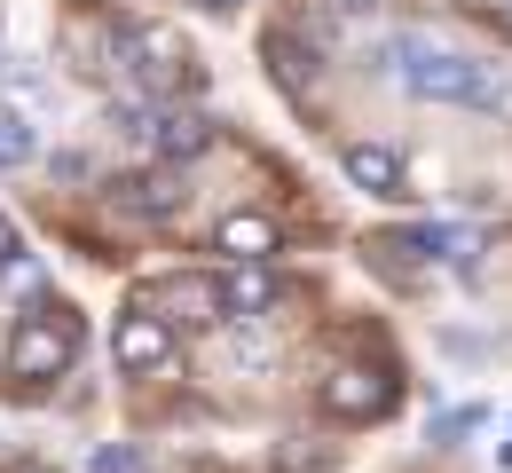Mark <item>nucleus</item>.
I'll list each match as a JSON object with an SVG mask.
<instances>
[{
    "label": "nucleus",
    "mask_w": 512,
    "mask_h": 473,
    "mask_svg": "<svg viewBox=\"0 0 512 473\" xmlns=\"http://www.w3.org/2000/svg\"><path fill=\"white\" fill-rule=\"evenodd\" d=\"M32 158H40V127L16 103H0V166H32Z\"/></svg>",
    "instance_id": "nucleus-11"
},
{
    "label": "nucleus",
    "mask_w": 512,
    "mask_h": 473,
    "mask_svg": "<svg viewBox=\"0 0 512 473\" xmlns=\"http://www.w3.org/2000/svg\"><path fill=\"white\" fill-rule=\"evenodd\" d=\"M213 253L268 261V253H276V221H268V213H221V221H213Z\"/></svg>",
    "instance_id": "nucleus-9"
},
{
    "label": "nucleus",
    "mask_w": 512,
    "mask_h": 473,
    "mask_svg": "<svg viewBox=\"0 0 512 473\" xmlns=\"http://www.w3.org/2000/svg\"><path fill=\"white\" fill-rule=\"evenodd\" d=\"M331 8H339V16H371L379 0H331Z\"/></svg>",
    "instance_id": "nucleus-15"
},
{
    "label": "nucleus",
    "mask_w": 512,
    "mask_h": 473,
    "mask_svg": "<svg viewBox=\"0 0 512 473\" xmlns=\"http://www.w3.org/2000/svg\"><path fill=\"white\" fill-rule=\"evenodd\" d=\"M95 473H142V450H134V442H103V450H95Z\"/></svg>",
    "instance_id": "nucleus-13"
},
{
    "label": "nucleus",
    "mask_w": 512,
    "mask_h": 473,
    "mask_svg": "<svg viewBox=\"0 0 512 473\" xmlns=\"http://www.w3.org/2000/svg\"><path fill=\"white\" fill-rule=\"evenodd\" d=\"M150 308L166 324H221V284L213 276H166V284H150Z\"/></svg>",
    "instance_id": "nucleus-5"
},
{
    "label": "nucleus",
    "mask_w": 512,
    "mask_h": 473,
    "mask_svg": "<svg viewBox=\"0 0 512 473\" xmlns=\"http://www.w3.org/2000/svg\"><path fill=\"white\" fill-rule=\"evenodd\" d=\"M260 308H276V276L268 261H237L221 276V316H260Z\"/></svg>",
    "instance_id": "nucleus-10"
},
{
    "label": "nucleus",
    "mask_w": 512,
    "mask_h": 473,
    "mask_svg": "<svg viewBox=\"0 0 512 473\" xmlns=\"http://www.w3.org/2000/svg\"><path fill=\"white\" fill-rule=\"evenodd\" d=\"M323 410H331V418H379L386 379L379 371H331V379H323Z\"/></svg>",
    "instance_id": "nucleus-8"
},
{
    "label": "nucleus",
    "mask_w": 512,
    "mask_h": 473,
    "mask_svg": "<svg viewBox=\"0 0 512 473\" xmlns=\"http://www.w3.org/2000/svg\"><path fill=\"white\" fill-rule=\"evenodd\" d=\"M8 261H16V221L0 213V269H8Z\"/></svg>",
    "instance_id": "nucleus-14"
},
{
    "label": "nucleus",
    "mask_w": 512,
    "mask_h": 473,
    "mask_svg": "<svg viewBox=\"0 0 512 473\" xmlns=\"http://www.w3.org/2000/svg\"><path fill=\"white\" fill-rule=\"evenodd\" d=\"M111 355H119L127 379H150V371L174 363V324L158 308H134V316H119V332H111Z\"/></svg>",
    "instance_id": "nucleus-3"
},
{
    "label": "nucleus",
    "mask_w": 512,
    "mask_h": 473,
    "mask_svg": "<svg viewBox=\"0 0 512 473\" xmlns=\"http://www.w3.org/2000/svg\"><path fill=\"white\" fill-rule=\"evenodd\" d=\"M111 205L134 213V221H174V213L190 205V182H182V166H150V174L111 182Z\"/></svg>",
    "instance_id": "nucleus-4"
},
{
    "label": "nucleus",
    "mask_w": 512,
    "mask_h": 473,
    "mask_svg": "<svg viewBox=\"0 0 512 473\" xmlns=\"http://www.w3.org/2000/svg\"><path fill=\"white\" fill-rule=\"evenodd\" d=\"M268 71H276V79H284V87L300 95V87L316 79V56H308V48L292 40V32H276V40H268Z\"/></svg>",
    "instance_id": "nucleus-12"
},
{
    "label": "nucleus",
    "mask_w": 512,
    "mask_h": 473,
    "mask_svg": "<svg viewBox=\"0 0 512 473\" xmlns=\"http://www.w3.org/2000/svg\"><path fill=\"white\" fill-rule=\"evenodd\" d=\"M386 64L410 79V95H426V103H473V111H497L512 95V79L497 64H481V56H449L434 40H418V32H402V40H386Z\"/></svg>",
    "instance_id": "nucleus-1"
},
{
    "label": "nucleus",
    "mask_w": 512,
    "mask_h": 473,
    "mask_svg": "<svg viewBox=\"0 0 512 473\" xmlns=\"http://www.w3.org/2000/svg\"><path fill=\"white\" fill-rule=\"evenodd\" d=\"M16 473H48V466H16Z\"/></svg>",
    "instance_id": "nucleus-17"
},
{
    "label": "nucleus",
    "mask_w": 512,
    "mask_h": 473,
    "mask_svg": "<svg viewBox=\"0 0 512 473\" xmlns=\"http://www.w3.org/2000/svg\"><path fill=\"white\" fill-rule=\"evenodd\" d=\"M339 166H347V182H355L363 198H402V158L379 150V142H347Z\"/></svg>",
    "instance_id": "nucleus-7"
},
{
    "label": "nucleus",
    "mask_w": 512,
    "mask_h": 473,
    "mask_svg": "<svg viewBox=\"0 0 512 473\" xmlns=\"http://www.w3.org/2000/svg\"><path fill=\"white\" fill-rule=\"evenodd\" d=\"M205 8H237V0H205Z\"/></svg>",
    "instance_id": "nucleus-16"
},
{
    "label": "nucleus",
    "mask_w": 512,
    "mask_h": 473,
    "mask_svg": "<svg viewBox=\"0 0 512 473\" xmlns=\"http://www.w3.org/2000/svg\"><path fill=\"white\" fill-rule=\"evenodd\" d=\"M71 355H79V324H71V308H40V316H24L16 339H8V379H24V387L64 379Z\"/></svg>",
    "instance_id": "nucleus-2"
},
{
    "label": "nucleus",
    "mask_w": 512,
    "mask_h": 473,
    "mask_svg": "<svg viewBox=\"0 0 512 473\" xmlns=\"http://www.w3.org/2000/svg\"><path fill=\"white\" fill-rule=\"evenodd\" d=\"M150 142L166 150V166H190V158L213 150V119H205V111H158V119H150Z\"/></svg>",
    "instance_id": "nucleus-6"
},
{
    "label": "nucleus",
    "mask_w": 512,
    "mask_h": 473,
    "mask_svg": "<svg viewBox=\"0 0 512 473\" xmlns=\"http://www.w3.org/2000/svg\"><path fill=\"white\" fill-rule=\"evenodd\" d=\"M505 466H512V442H505Z\"/></svg>",
    "instance_id": "nucleus-18"
}]
</instances>
